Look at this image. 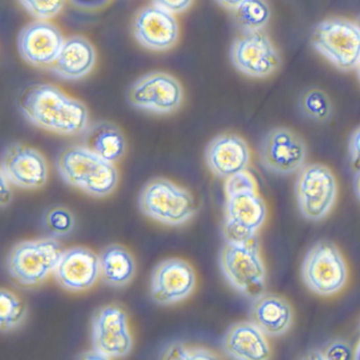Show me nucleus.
Wrapping results in <instances>:
<instances>
[{"label":"nucleus","instance_id":"1","mask_svg":"<svg viewBox=\"0 0 360 360\" xmlns=\"http://www.w3.org/2000/svg\"><path fill=\"white\" fill-rule=\"evenodd\" d=\"M18 108L33 125L60 136H77L89 126L87 106L50 84L25 88Z\"/></svg>","mask_w":360,"mask_h":360},{"label":"nucleus","instance_id":"2","mask_svg":"<svg viewBox=\"0 0 360 360\" xmlns=\"http://www.w3.org/2000/svg\"><path fill=\"white\" fill-rule=\"evenodd\" d=\"M225 241L243 242L257 238L267 218L266 204L257 191L252 174L242 172L225 181Z\"/></svg>","mask_w":360,"mask_h":360},{"label":"nucleus","instance_id":"3","mask_svg":"<svg viewBox=\"0 0 360 360\" xmlns=\"http://www.w3.org/2000/svg\"><path fill=\"white\" fill-rule=\"evenodd\" d=\"M56 168L67 184L91 197H108L119 184V172L115 164L98 157L84 145L64 149L56 160Z\"/></svg>","mask_w":360,"mask_h":360},{"label":"nucleus","instance_id":"4","mask_svg":"<svg viewBox=\"0 0 360 360\" xmlns=\"http://www.w3.org/2000/svg\"><path fill=\"white\" fill-rule=\"evenodd\" d=\"M219 263L225 279L244 296L254 299L264 292L266 269L257 238L243 242L225 241Z\"/></svg>","mask_w":360,"mask_h":360},{"label":"nucleus","instance_id":"5","mask_svg":"<svg viewBox=\"0 0 360 360\" xmlns=\"http://www.w3.org/2000/svg\"><path fill=\"white\" fill-rule=\"evenodd\" d=\"M141 212L162 224L181 226L197 212V203L186 188L165 178L146 183L139 197Z\"/></svg>","mask_w":360,"mask_h":360},{"label":"nucleus","instance_id":"6","mask_svg":"<svg viewBox=\"0 0 360 360\" xmlns=\"http://www.w3.org/2000/svg\"><path fill=\"white\" fill-rule=\"evenodd\" d=\"M63 252L64 248L54 238L20 242L8 254V273L22 285H39L54 274Z\"/></svg>","mask_w":360,"mask_h":360},{"label":"nucleus","instance_id":"7","mask_svg":"<svg viewBox=\"0 0 360 360\" xmlns=\"http://www.w3.org/2000/svg\"><path fill=\"white\" fill-rule=\"evenodd\" d=\"M301 275L309 290L318 296H334L347 281V266L339 248L321 240L314 244L303 259Z\"/></svg>","mask_w":360,"mask_h":360},{"label":"nucleus","instance_id":"8","mask_svg":"<svg viewBox=\"0 0 360 360\" xmlns=\"http://www.w3.org/2000/svg\"><path fill=\"white\" fill-rule=\"evenodd\" d=\"M311 44L340 70H352L359 65V27L349 20L343 18L322 20L314 28Z\"/></svg>","mask_w":360,"mask_h":360},{"label":"nucleus","instance_id":"9","mask_svg":"<svg viewBox=\"0 0 360 360\" xmlns=\"http://www.w3.org/2000/svg\"><path fill=\"white\" fill-rule=\"evenodd\" d=\"M295 193L300 214L307 220L318 222L334 207L338 186L330 168L322 164H309L298 172Z\"/></svg>","mask_w":360,"mask_h":360},{"label":"nucleus","instance_id":"10","mask_svg":"<svg viewBox=\"0 0 360 360\" xmlns=\"http://www.w3.org/2000/svg\"><path fill=\"white\" fill-rule=\"evenodd\" d=\"M127 96L130 104L136 108L158 115H169L182 105L183 89L176 77L155 71L134 82Z\"/></svg>","mask_w":360,"mask_h":360},{"label":"nucleus","instance_id":"11","mask_svg":"<svg viewBox=\"0 0 360 360\" xmlns=\"http://www.w3.org/2000/svg\"><path fill=\"white\" fill-rule=\"evenodd\" d=\"M307 148L303 139L288 128L269 130L260 145V161L273 174L290 176L305 166Z\"/></svg>","mask_w":360,"mask_h":360},{"label":"nucleus","instance_id":"12","mask_svg":"<svg viewBox=\"0 0 360 360\" xmlns=\"http://www.w3.org/2000/svg\"><path fill=\"white\" fill-rule=\"evenodd\" d=\"M92 349L107 359L122 358L131 352L134 340L127 314L119 305L109 304L96 309L91 323Z\"/></svg>","mask_w":360,"mask_h":360},{"label":"nucleus","instance_id":"13","mask_svg":"<svg viewBox=\"0 0 360 360\" xmlns=\"http://www.w3.org/2000/svg\"><path fill=\"white\" fill-rule=\"evenodd\" d=\"M231 60L240 72L255 79L273 75L281 60L273 41L262 30L242 33L231 45Z\"/></svg>","mask_w":360,"mask_h":360},{"label":"nucleus","instance_id":"14","mask_svg":"<svg viewBox=\"0 0 360 360\" xmlns=\"http://www.w3.org/2000/svg\"><path fill=\"white\" fill-rule=\"evenodd\" d=\"M197 277L187 261L166 259L153 269L150 295L158 304L172 305L188 298L195 290Z\"/></svg>","mask_w":360,"mask_h":360},{"label":"nucleus","instance_id":"15","mask_svg":"<svg viewBox=\"0 0 360 360\" xmlns=\"http://www.w3.org/2000/svg\"><path fill=\"white\" fill-rule=\"evenodd\" d=\"M132 31L142 47L155 52L172 49L180 37V27L174 14L155 5L136 12L132 20Z\"/></svg>","mask_w":360,"mask_h":360},{"label":"nucleus","instance_id":"16","mask_svg":"<svg viewBox=\"0 0 360 360\" xmlns=\"http://www.w3.org/2000/svg\"><path fill=\"white\" fill-rule=\"evenodd\" d=\"M64 43L62 31L49 20H43L27 25L18 39V51L22 60L37 68H50Z\"/></svg>","mask_w":360,"mask_h":360},{"label":"nucleus","instance_id":"17","mask_svg":"<svg viewBox=\"0 0 360 360\" xmlns=\"http://www.w3.org/2000/svg\"><path fill=\"white\" fill-rule=\"evenodd\" d=\"M1 174L20 188L39 189L47 183L49 170L45 157L39 150L18 143L4 151Z\"/></svg>","mask_w":360,"mask_h":360},{"label":"nucleus","instance_id":"18","mask_svg":"<svg viewBox=\"0 0 360 360\" xmlns=\"http://www.w3.org/2000/svg\"><path fill=\"white\" fill-rule=\"evenodd\" d=\"M54 277L69 292H85L101 278L100 255L83 246L64 250Z\"/></svg>","mask_w":360,"mask_h":360},{"label":"nucleus","instance_id":"19","mask_svg":"<svg viewBox=\"0 0 360 360\" xmlns=\"http://www.w3.org/2000/svg\"><path fill=\"white\" fill-rule=\"evenodd\" d=\"M205 161L214 176L226 180L248 169L250 163V147L237 134H220L206 147Z\"/></svg>","mask_w":360,"mask_h":360},{"label":"nucleus","instance_id":"20","mask_svg":"<svg viewBox=\"0 0 360 360\" xmlns=\"http://www.w3.org/2000/svg\"><path fill=\"white\" fill-rule=\"evenodd\" d=\"M294 311L288 301L279 295L263 292L252 299L250 321L266 336L279 337L292 328Z\"/></svg>","mask_w":360,"mask_h":360},{"label":"nucleus","instance_id":"21","mask_svg":"<svg viewBox=\"0 0 360 360\" xmlns=\"http://www.w3.org/2000/svg\"><path fill=\"white\" fill-rule=\"evenodd\" d=\"M266 335L252 321L229 326L223 337V349L229 357L238 360H264L271 358Z\"/></svg>","mask_w":360,"mask_h":360},{"label":"nucleus","instance_id":"22","mask_svg":"<svg viewBox=\"0 0 360 360\" xmlns=\"http://www.w3.org/2000/svg\"><path fill=\"white\" fill-rule=\"evenodd\" d=\"M96 63L94 45L86 37L73 35L65 39L62 50L50 69L67 81H79L91 73Z\"/></svg>","mask_w":360,"mask_h":360},{"label":"nucleus","instance_id":"23","mask_svg":"<svg viewBox=\"0 0 360 360\" xmlns=\"http://www.w3.org/2000/svg\"><path fill=\"white\" fill-rule=\"evenodd\" d=\"M84 146L102 159L115 164L127 151V142L122 130L107 121L96 122L84 132Z\"/></svg>","mask_w":360,"mask_h":360},{"label":"nucleus","instance_id":"24","mask_svg":"<svg viewBox=\"0 0 360 360\" xmlns=\"http://www.w3.org/2000/svg\"><path fill=\"white\" fill-rule=\"evenodd\" d=\"M101 278L113 288H123L134 279L136 263L129 250L120 244H111L100 254Z\"/></svg>","mask_w":360,"mask_h":360},{"label":"nucleus","instance_id":"25","mask_svg":"<svg viewBox=\"0 0 360 360\" xmlns=\"http://www.w3.org/2000/svg\"><path fill=\"white\" fill-rule=\"evenodd\" d=\"M233 11L236 22L243 32L262 30L271 18V9L265 0H244Z\"/></svg>","mask_w":360,"mask_h":360},{"label":"nucleus","instance_id":"26","mask_svg":"<svg viewBox=\"0 0 360 360\" xmlns=\"http://www.w3.org/2000/svg\"><path fill=\"white\" fill-rule=\"evenodd\" d=\"M28 309L26 303L11 290L3 288L0 292V330L11 332L26 320Z\"/></svg>","mask_w":360,"mask_h":360},{"label":"nucleus","instance_id":"27","mask_svg":"<svg viewBox=\"0 0 360 360\" xmlns=\"http://www.w3.org/2000/svg\"><path fill=\"white\" fill-rule=\"evenodd\" d=\"M303 115L315 122H326L333 113V105L326 92L309 89L303 92L299 100Z\"/></svg>","mask_w":360,"mask_h":360},{"label":"nucleus","instance_id":"28","mask_svg":"<svg viewBox=\"0 0 360 360\" xmlns=\"http://www.w3.org/2000/svg\"><path fill=\"white\" fill-rule=\"evenodd\" d=\"M161 359L172 360H195V359H218V356L210 351L201 347H193L186 343L174 342L168 345L162 352Z\"/></svg>","mask_w":360,"mask_h":360},{"label":"nucleus","instance_id":"29","mask_svg":"<svg viewBox=\"0 0 360 360\" xmlns=\"http://www.w3.org/2000/svg\"><path fill=\"white\" fill-rule=\"evenodd\" d=\"M45 224L50 233L63 237L69 235L75 229V217L68 208L58 206L47 212Z\"/></svg>","mask_w":360,"mask_h":360},{"label":"nucleus","instance_id":"30","mask_svg":"<svg viewBox=\"0 0 360 360\" xmlns=\"http://www.w3.org/2000/svg\"><path fill=\"white\" fill-rule=\"evenodd\" d=\"M18 3L35 20H49L63 11L66 0H18Z\"/></svg>","mask_w":360,"mask_h":360},{"label":"nucleus","instance_id":"31","mask_svg":"<svg viewBox=\"0 0 360 360\" xmlns=\"http://www.w3.org/2000/svg\"><path fill=\"white\" fill-rule=\"evenodd\" d=\"M320 352L323 360H349L354 358L351 345L343 339L330 340L320 349Z\"/></svg>","mask_w":360,"mask_h":360},{"label":"nucleus","instance_id":"32","mask_svg":"<svg viewBox=\"0 0 360 360\" xmlns=\"http://www.w3.org/2000/svg\"><path fill=\"white\" fill-rule=\"evenodd\" d=\"M349 155L352 169L358 174L360 172V127L351 134L349 141Z\"/></svg>","mask_w":360,"mask_h":360},{"label":"nucleus","instance_id":"33","mask_svg":"<svg viewBox=\"0 0 360 360\" xmlns=\"http://www.w3.org/2000/svg\"><path fill=\"white\" fill-rule=\"evenodd\" d=\"M153 5L172 14H181L187 11L193 5V0H153Z\"/></svg>","mask_w":360,"mask_h":360},{"label":"nucleus","instance_id":"34","mask_svg":"<svg viewBox=\"0 0 360 360\" xmlns=\"http://www.w3.org/2000/svg\"><path fill=\"white\" fill-rule=\"evenodd\" d=\"M71 5L87 11H96L102 9L110 3V0H69Z\"/></svg>","mask_w":360,"mask_h":360},{"label":"nucleus","instance_id":"35","mask_svg":"<svg viewBox=\"0 0 360 360\" xmlns=\"http://www.w3.org/2000/svg\"><path fill=\"white\" fill-rule=\"evenodd\" d=\"M10 182L5 174H1V193H0V198H1V208H5L6 206L9 205L12 201V191L10 188Z\"/></svg>","mask_w":360,"mask_h":360},{"label":"nucleus","instance_id":"36","mask_svg":"<svg viewBox=\"0 0 360 360\" xmlns=\"http://www.w3.org/2000/svg\"><path fill=\"white\" fill-rule=\"evenodd\" d=\"M244 0H217V3L221 6V7L225 8L227 10H235L238 6L241 5Z\"/></svg>","mask_w":360,"mask_h":360},{"label":"nucleus","instance_id":"37","mask_svg":"<svg viewBox=\"0 0 360 360\" xmlns=\"http://www.w3.org/2000/svg\"><path fill=\"white\" fill-rule=\"evenodd\" d=\"M354 188H355L356 195L360 200V172L356 174L355 181H354Z\"/></svg>","mask_w":360,"mask_h":360},{"label":"nucleus","instance_id":"38","mask_svg":"<svg viewBox=\"0 0 360 360\" xmlns=\"http://www.w3.org/2000/svg\"><path fill=\"white\" fill-rule=\"evenodd\" d=\"M354 359L360 360V341L356 347L355 352H354Z\"/></svg>","mask_w":360,"mask_h":360},{"label":"nucleus","instance_id":"39","mask_svg":"<svg viewBox=\"0 0 360 360\" xmlns=\"http://www.w3.org/2000/svg\"><path fill=\"white\" fill-rule=\"evenodd\" d=\"M358 77H359V79H360V63H359V65H358Z\"/></svg>","mask_w":360,"mask_h":360},{"label":"nucleus","instance_id":"40","mask_svg":"<svg viewBox=\"0 0 360 360\" xmlns=\"http://www.w3.org/2000/svg\"><path fill=\"white\" fill-rule=\"evenodd\" d=\"M357 26L359 27V30H360V18H358V20H357Z\"/></svg>","mask_w":360,"mask_h":360}]
</instances>
